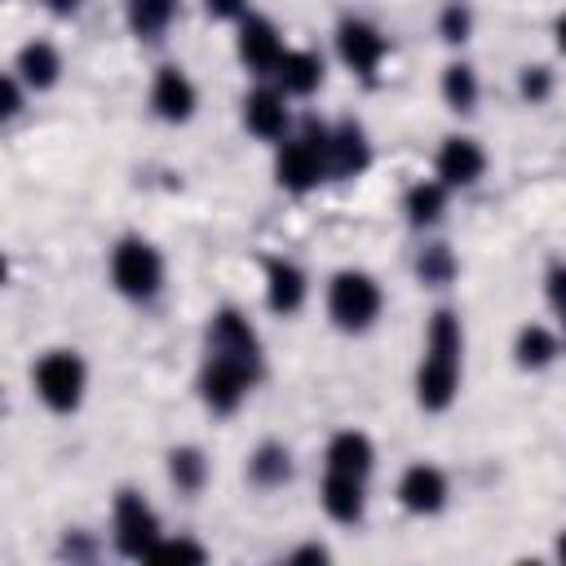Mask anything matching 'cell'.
<instances>
[{"mask_svg":"<svg viewBox=\"0 0 566 566\" xmlns=\"http://www.w3.org/2000/svg\"><path fill=\"white\" fill-rule=\"evenodd\" d=\"M35 394L53 411H75L84 398V363L71 349H49L35 363Z\"/></svg>","mask_w":566,"mask_h":566,"instance_id":"5","label":"cell"},{"mask_svg":"<svg viewBox=\"0 0 566 566\" xmlns=\"http://www.w3.org/2000/svg\"><path fill=\"white\" fill-rule=\"evenodd\" d=\"M111 279H115V287H119L124 296L146 301V296H155L159 283H164V261H159V252H155L146 239H124V243L111 252Z\"/></svg>","mask_w":566,"mask_h":566,"instance_id":"4","label":"cell"},{"mask_svg":"<svg viewBox=\"0 0 566 566\" xmlns=\"http://www.w3.org/2000/svg\"><path fill=\"white\" fill-rule=\"evenodd\" d=\"M150 106H155L159 119H172V124L190 119V111H195V84L186 80L181 66H159V75L150 84Z\"/></svg>","mask_w":566,"mask_h":566,"instance_id":"9","label":"cell"},{"mask_svg":"<svg viewBox=\"0 0 566 566\" xmlns=\"http://www.w3.org/2000/svg\"><path fill=\"white\" fill-rule=\"evenodd\" d=\"M398 500H402V509H411V513H438V509L447 504V478H442V469H433V464H411V469L398 478Z\"/></svg>","mask_w":566,"mask_h":566,"instance_id":"10","label":"cell"},{"mask_svg":"<svg viewBox=\"0 0 566 566\" xmlns=\"http://www.w3.org/2000/svg\"><path fill=\"white\" fill-rule=\"evenodd\" d=\"M513 354H517V363H522V367H544V363H553L557 340H553V332H548V327L531 323V327H522V332H517Z\"/></svg>","mask_w":566,"mask_h":566,"instance_id":"24","label":"cell"},{"mask_svg":"<svg viewBox=\"0 0 566 566\" xmlns=\"http://www.w3.org/2000/svg\"><path fill=\"white\" fill-rule=\"evenodd\" d=\"M274 172H279V186H287V190H310V186H318V181L327 177V128L305 124V133L279 150Z\"/></svg>","mask_w":566,"mask_h":566,"instance_id":"3","label":"cell"},{"mask_svg":"<svg viewBox=\"0 0 566 566\" xmlns=\"http://www.w3.org/2000/svg\"><path fill=\"white\" fill-rule=\"evenodd\" d=\"M168 473H172V482H177L181 491H199L203 478H208V460H203V451H195V447H177V451L168 455Z\"/></svg>","mask_w":566,"mask_h":566,"instance_id":"26","label":"cell"},{"mask_svg":"<svg viewBox=\"0 0 566 566\" xmlns=\"http://www.w3.org/2000/svg\"><path fill=\"white\" fill-rule=\"evenodd\" d=\"M327 314L345 332L371 327L376 314H380V287H376V279L363 274V270H340L332 279V287H327Z\"/></svg>","mask_w":566,"mask_h":566,"instance_id":"2","label":"cell"},{"mask_svg":"<svg viewBox=\"0 0 566 566\" xmlns=\"http://www.w3.org/2000/svg\"><path fill=\"white\" fill-rule=\"evenodd\" d=\"M323 509L336 522H358L363 517V478L327 469V478H323Z\"/></svg>","mask_w":566,"mask_h":566,"instance_id":"17","label":"cell"},{"mask_svg":"<svg viewBox=\"0 0 566 566\" xmlns=\"http://www.w3.org/2000/svg\"><path fill=\"white\" fill-rule=\"evenodd\" d=\"M486 168V155L473 137H447L438 150V177L442 186H473Z\"/></svg>","mask_w":566,"mask_h":566,"instance_id":"11","label":"cell"},{"mask_svg":"<svg viewBox=\"0 0 566 566\" xmlns=\"http://www.w3.org/2000/svg\"><path fill=\"white\" fill-rule=\"evenodd\" d=\"M557 553H562V557H566V535H562V544H557Z\"/></svg>","mask_w":566,"mask_h":566,"instance_id":"36","label":"cell"},{"mask_svg":"<svg viewBox=\"0 0 566 566\" xmlns=\"http://www.w3.org/2000/svg\"><path fill=\"white\" fill-rule=\"evenodd\" d=\"M442 208H447V186H442V181H416V186L407 190V217H411L416 226L438 221Z\"/></svg>","mask_w":566,"mask_h":566,"instance_id":"22","label":"cell"},{"mask_svg":"<svg viewBox=\"0 0 566 566\" xmlns=\"http://www.w3.org/2000/svg\"><path fill=\"white\" fill-rule=\"evenodd\" d=\"M548 301L557 305V314H562V327H566V265L548 270Z\"/></svg>","mask_w":566,"mask_h":566,"instance_id":"31","label":"cell"},{"mask_svg":"<svg viewBox=\"0 0 566 566\" xmlns=\"http://www.w3.org/2000/svg\"><path fill=\"white\" fill-rule=\"evenodd\" d=\"M252 376H256V363L230 358V354H208V367L199 376V394H203V402L212 411H234L243 402Z\"/></svg>","mask_w":566,"mask_h":566,"instance_id":"6","label":"cell"},{"mask_svg":"<svg viewBox=\"0 0 566 566\" xmlns=\"http://www.w3.org/2000/svg\"><path fill=\"white\" fill-rule=\"evenodd\" d=\"M270 75L279 80L283 93H314L318 80H323V62L310 49H292V53L283 49V57H279V66Z\"/></svg>","mask_w":566,"mask_h":566,"instance_id":"18","label":"cell"},{"mask_svg":"<svg viewBox=\"0 0 566 566\" xmlns=\"http://www.w3.org/2000/svg\"><path fill=\"white\" fill-rule=\"evenodd\" d=\"M203 4H208L212 18H234V13H243V0H203Z\"/></svg>","mask_w":566,"mask_h":566,"instance_id":"32","label":"cell"},{"mask_svg":"<svg viewBox=\"0 0 566 566\" xmlns=\"http://www.w3.org/2000/svg\"><path fill=\"white\" fill-rule=\"evenodd\" d=\"M416 270H420V279H424L429 287H442V283H451V279H455V256H451V248H447V243H433V248H424V252H420Z\"/></svg>","mask_w":566,"mask_h":566,"instance_id":"27","label":"cell"},{"mask_svg":"<svg viewBox=\"0 0 566 566\" xmlns=\"http://www.w3.org/2000/svg\"><path fill=\"white\" fill-rule=\"evenodd\" d=\"M150 557H155V562H203L208 553H203L199 544H190V539H159V544L150 548Z\"/></svg>","mask_w":566,"mask_h":566,"instance_id":"29","label":"cell"},{"mask_svg":"<svg viewBox=\"0 0 566 566\" xmlns=\"http://www.w3.org/2000/svg\"><path fill=\"white\" fill-rule=\"evenodd\" d=\"M557 44H562V53H566V13H562V22H557Z\"/></svg>","mask_w":566,"mask_h":566,"instance_id":"35","label":"cell"},{"mask_svg":"<svg viewBox=\"0 0 566 566\" xmlns=\"http://www.w3.org/2000/svg\"><path fill=\"white\" fill-rule=\"evenodd\" d=\"M522 93H526L531 102L548 97V71H544V66H526V75H522Z\"/></svg>","mask_w":566,"mask_h":566,"instance_id":"30","label":"cell"},{"mask_svg":"<svg viewBox=\"0 0 566 566\" xmlns=\"http://www.w3.org/2000/svg\"><path fill=\"white\" fill-rule=\"evenodd\" d=\"M177 13V0H128V27L142 35V40H155L168 31Z\"/></svg>","mask_w":566,"mask_h":566,"instance_id":"21","label":"cell"},{"mask_svg":"<svg viewBox=\"0 0 566 566\" xmlns=\"http://www.w3.org/2000/svg\"><path fill=\"white\" fill-rule=\"evenodd\" d=\"M248 473H252V482H261V486H279V482H287L292 460H287V451H283L279 442H265V447L252 451Z\"/></svg>","mask_w":566,"mask_h":566,"instance_id":"23","label":"cell"},{"mask_svg":"<svg viewBox=\"0 0 566 566\" xmlns=\"http://www.w3.org/2000/svg\"><path fill=\"white\" fill-rule=\"evenodd\" d=\"M243 124H248L256 137H265V142L283 137V128H287L283 88H256V93L243 102Z\"/></svg>","mask_w":566,"mask_h":566,"instance_id":"16","label":"cell"},{"mask_svg":"<svg viewBox=\"0 0 566 566\" xmlns=\"http://www.w3.org/2000/svg\"><path fill=\"white\" fill-rule=\"evenodd\" d=\"M327 469L363 478V473L371 469V442H367V433H354V429L336 433V438L327 442Z\"/></svg>","mask_w":566,"mask_h":566,"instance_id":"19","label":"cell"},{"mask_svg":"<svg viewBox=\"0 0 566 566\" xmlns=\"http://www.w3.org/2000/svg\"><path fill=\"white\" fill-rule=\"evenodd\" d=\"M13 111H18V84L4 80V115H13Z\"/></svg>","mask_w":566,"mask_h":566,"instance_id":"33","label":"cell"},{"mask_svg":"<svg viewBox=\"0 0 566 566\" xmlns=\"http://www.w3.org/2000/svg\"><path fill=\"white\" fill-rule=\"evenodd\" d=\"M336 49H340L345 66H349V71H358L363 80H371V75H376V66H380V62H385V53H389L385 35H380L371 22H358V18H345V22H340V31H336Z\"/></svg>","mask_w":566,"mask_h":566,"instance_id":"8","label":"cell"},{"mask_svg":"<svg viewBox=\"0 0 566 566\" xmlns=\"http://www.w3.org/2000/svg\"><path fill=\"white\" fill-rule=\"evenodd\" d=\"M367 164H371V146H367V137H363L358 124L327 128V172H336V177H358Z\"/></svg>","mask_w":566,"mask_h":566,"instance_id":"12","label":"cell"},{"mask_svg":"<svg viewBox=\"0 0 566 566\" xmlns=\"http://www.w3.org/2000/svg\"><path fill=\"white\" fill-rule=\"evenodd\" d=\"M31 88H49L53 80H57V71H62V57H57V49L53 44H44V40H31L22 53H18V66H13Z\"/></svg>","mask_w":566,"mask_h":566,"instance_id":"20","label":"cell"},{"mask_svg":"<svg viewBox=\"0 0 566 566\" xmlns=\"http://www.w3.org/2000/svg\"><path fill=\"white\" fill-rule=\"evenodd\" d=\"M460 349H464V336H460V318L451 310H438L429 318V332H424V358H420V371H416V398L424 411H442L451 407L455 389H460Z\"/></svg>","mask_w":566,"mask_h":566,"instance_id":"1","label":"cell"},{"mask_svg":"<svg viewBox=\"0 0 566 566\" xmlns=\"http://www.w3.org/2000/svg\"><path fill=\"white\" fill-rule=\"evenodd\" d=\"M155 544H159V517H155V509L137 491H119L115 495V548L124 557H150Z\"/></svg>","mask_w":566,"mask_h":566,"instance_id":"7","label":"cell"},{"mask_svg":"<svg viewBox=\"0 0 566 566\" xmlns=\"http://www.w3.org/2000/svg\"><path fill=\"white\" fill-rule=\"evenodd\" d=\"M208 354H230L256 363V332L239 310H221L208 327Z\"/></svg>","mask_w":566,"mask_h":566,"instance_id":"13","label":"cell"},{"mask_svg":"<svg viewBox=\"0 0 566 566\" xmlns=\"http://www.w3.org/2000/svg\"><path fill=\"white\" fill-rule=\"evenodd\" d=\"M265 301L274 314H296L305 301V274L283 256L265 261Z\"/></svg>","mask_w":566,"mask_h":566,"instance_id":"15","label":"cell"},{"mask_svg":"<svg viewBox=\"0 0 566 566\" xmlns=\"http://www.w3.org/2000/svg\"><path fill=\"white\" fill-rule=\"evenodd\" d=\"M442 40H451V44H460V40H469V27H473V13H469V4H447L442 9Z\"/></svg>","mask_w":566,"mask_h":566,"instance_id":"28","label":"cell"},{"mask_svg":"<svg viewBox=\"0 0 566 566\" xmlns=\"http://www.w3.org/2000/svg\"><path fill=\"white\" fill-rule=\"evenodd\" d=\"M44 4H49V9H53V13H71V9H75V4H80V0H44Z\"/></svg>","mask_w":566,"mask_h":566,"instance_id":"34","label":"cell"},{"mask_svg":"<svg viewBox=\"0 0 566 566\" xmlns=\"http://www.w3.org/2000/svg\"><path fill=\"white\" fill-rule=\"evenodd\" d=\"M239 57H243L252 71H274L279 57H283L279 31H274L265 18H243V27H239Z\"/></svg>","mask_w":566,"mask_h":566,"instance_id":"14","label":"cell"},{"mask_svg":"<svg viewBox=\"0 0 566 566\" xmlns=\"http://www.w3.org/2000/svg\"><path fill=\"white\" fill-rule=\"evenodd\" d=\"M442 97H447L451 111H473V102H478V80H473V71H469L464 62H455V66L442 71Z\"/></svg>","mask_w":566,"mask_h":566,"instance_id":"25","label":"cell"}]
</instances>
